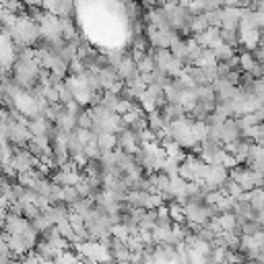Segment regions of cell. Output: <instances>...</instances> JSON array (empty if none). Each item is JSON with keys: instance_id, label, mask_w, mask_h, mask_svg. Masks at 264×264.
Here are the masks:
<instances>
[{"instance_id": "d6a6232c", "label": "cell", "mask_w": 264, "mask_h": 264, "mask_svg": "<svg viewBox=\"0 0 264 264\" xmlns=\"http://www.w3.org/2000/svg\"><path fill=\"white\" fill-rule=\"evenodd\" d=\"M136 68H138V74H151V72L155 70V60L147 54V58H145L143 62H138Z\"/></svg>"}, {"instance_id": "ab89813d", "label": "cell", "mask_w": 264, "mask_h": 264, "mask_svg": "<svg viewBox=\"0 0 264 264\" xmlns=\"http://www.w3.org/2000/svg\"><path fill=\"white\" fill-rule=\"evenodd\" d=\"M239 163L235 161V157L233 155H229V153H225V159H223V167L227 169V171H231V169H235Z\"/></svg>"}, {"instance_id": "7c38bea8", "label": "cell", "mask_w": 264, "mask_h": 264, "mask_svg": "<svg viewBox=\"0 0 264 264\" xmlns=\"http://www.w3.org/2000/svg\"><path fill=\"white\" fill-rule=\"evenodd\" d=\"M215 64H217L215 52H213V50H209V48H202V52H200L198 60H196L192 66H196V68H209V66H215Z\"/></svg>"}, {"instance_id": "d4e9b609", "label": "cell", "mask_w": 264, "mask_h": 264, "mask_svg": "<svg viewBox=\"0 0 264 264\" xmlns=\"http://www.w3.org/2000/svg\"><path fill=\"white\" fill-rule=\"evenodd\" d=\"M85 157H87V161H99L101 151H99V147H97L95 140H91V143L85 145Z\"/></svg>"}, {"instance_id": "8d00e7d4", "label": "cell", "mask_w": 264, "mask_h": 264, "mask_svg": "<svg viewBox=\"0 0 264 264\" xmlns=\"http://www.w3.org/2000/svg\"><path fill=\"white\" fill-rule=\"evenodd\" d=\"M110 231H112V237H116L120 241H128V237H130V233H128V229L124 225H114Z\"/></svg>"}, {"instance_id": "9a60e30c", "label": "cell", "mask_w": 264, "mask_h": 264, "mask_svg": "<svg viewBox=\"0 0 264 264\" xmlns=\"http://www.w3.org/2000/svg\"><path fill=\"white\" fill-rule=\"evenodd\" d=\"M21 239H23V243H25L27 252H33V250H35V246H37V241H39V233L29 225V229L21 235Z\"/></svg>"}, {"instance_id": "7bdbcfd3", "label": "cell", "mask_w": 264, "mask_h": 264, "mask_svg": "<svg viewBox=\"0 0 264 264\" xmlns=\"http://www.w3.org/2000/svg\"><path fill=\"white\" fill-rule=\"evenodd\" d=\"M7 207H9V200H7L5 196H0V209H3V211H7Z\"/></svg>"}, {"instance_id": "4316f807", "label": "cell", "mask_w": 264, "mask_h": 264, "mask_svg": "<svg viewBox=\"0 0 264 264\" xmlns=\"http://www.w3.org/2000/svg\"><path fill=\"white\" fill-rule=\"evenodd\" d=\"M149 194H143V192H128V205L132 209H145V200H147Z\"/></svg>"}, {"instance_id": "44dd1931", "label": "cell", "mask_w": 264, "mask_h": 264, "mask_svg": "<svg viewBox=\"0 0 264 264\" xmlns=\"http://www.w3.org/2000/svg\"><path fill=\"white\" fill-rule=\"evenodd\" d=\"M207 29H209L207 17H205L202 13H200V15L196 13V15H194V21H192V27H190V33H192V35H198V33H205Z\"/></svg>"}, {"instance_id": "4dcf8cb0", "label": "cell", "mask_w": 264, "mask_h": 264, "mask_svg": "<svg viewBox=\"0 0 264 264\" xmlns=\"http://www.w3.org/2000/svg\"><path fill=\"white\" fill-rule=\"evenodd\" d=\"M74 188H76V192H78L80 198H89V196H91V186H89V182H87L85 175H80Z\"/></svg>"}, {"instance_id": "7a4b0ae2", "label": "cell", "mask_w": 264, "mask_h": 264, "mask_svg": "<svg viewBox=\"0 0 264 264\" xmlns=\"http://www.w3.org/2000/svg\"><path fill=\"white\" fill-rule=\"evenodd\" d=\"M33 136H31V132H29V128L25 126V124H21V122H17V120H13L11 124H9V145L11 147H27V143L31 140Z\"/></svg>"}, {"instance_id": "2e32d148", "label": "cell", "mask_w": 264, "mask_h": 264, "mask_svg": "<svg viewBox=\"0 0 264 264\" xmlns=\"http://www.w3.org/2000/svg\"><path fill=\"white\" fill-rule=\"evenodd\" d=\"M56 91H58V101H60L62 106H66V104L74 101V93H72L70 87L66 85V80H64V83H60V85L56 87Z\"/></svg>"}, {"instance_id": "e0dca14e", "label": "cell", "mask_w": 264, "mask_h": 264, "mask_svg": "<svg viewBox=\"0 0 264 264\" xmlns=\"http://www.w3.org/2000/svg\"><path fill=\"white\" fill-rule=\"evenodd\" d=\"M182 108H184V112L188 114V112H192V108L196 106V93H194V89H190V91H182V95H180V101H178Z\"/></svg>"}, {"instance_id": "d6986e66", "label": "cell", "mask_w": 264, "mask_h": 264, "mask_svg": "<svg viewBox=\"0 0 264 264\" xmlns=\"http://www.w3.org/2000/svg\"><path fill=\"white\" fill-rule=\"evenodd\" d=\"M178 169H180V165L175 163L173 159H169V157H167V159L163 161V165H161V169H159V171H161L163 175H167L169 180H173V178H178Z\"/></svg>"}, {"instance_id": "e575fe53", "label": "cell", "mask_w": 264, "mask_h": 264, "mask_svg": "<svg viewBox=\"0 0 264 264\" xmlns=\"http://www.w3.org/2000/svg\"><path fill=\"white\" fill-rule=\"evenodd\" d=\"M258 231H262V227H260L256 221H248V223H246V225L239 229V233H241L243 237H254Z\"/></svg>"}, {"instance_id": "b9f144b4", "label": "cell", "mask_w": 264, "mask_h": 264, "mask_svg": "<svg viewBox=\"0 0 264 264\" xmlns=\"http://www.w3.org/2000/svg\"><path fill=\"white\" fill-rule=\"evenodd\" d=\"M5 223H7V211H3V209H0V231H3Z\"/></svg>"}, {"instance_id": "f546056e", "label": "cell", "mask_w": 264, "mask_h": 264, "mask_svg": "<svg viewBox=\"0 0 264 264\" xmlns=\"http://www.w3.org/2000/svg\"><path fill=\"white\" fill-rule=\"evenodd\" d=\"M64 205L66 207H72V205H76L78 200H80V196H78V192H76V188L74 186H66L64 188Z\"/></svg>"}, {"instance_id": "52a82bcc", "label": "cell", "mask_w": 264, "mask_h": 264, "mask_svg": "<svg viewBox=\"0 0 264 264\" xmlns=\"http://www.w3.org/2000/svg\"><path fill=\"white\" fill-rule=\"evenodd\" d=\"M229 180V171L225 169V167H221V165H211V171H209V178L205 180V182H211V184H215L219 190L223 188V184Z\"/></svg>"}, {"instance_id": "1f68e13d", "label": "cell", "mask_w": 264, "mask_h": 264, "mask_svg": "<svg viewBox=\"0 0 264 264\" xmlns=\"http://www.w3.org/2000/svg\"><path fill=\"white\" fill-rule=\"evenodd\" d=\"M29 225H31V227H33V229H35V231H37L39 235H42L44 231H48V229L52 227V225H50V221H48V219L44 217V213H42V215H39L37 219H33V221H29Z\"/></svg>"}, {"instance_id": "60d3db41", "label": "cell", "mask_w": 264, "mask_h": 264, "mask_svg": "<svg viewBox=\"0 0 264 264\" xmlns=\"http://www.w3.org/2000/svg\"><path fill=\"white\" fill-rule=\"evenodd\" d=\"M74 132H76V136H78V140H80L83 145L91 143V138H93V136H91V130H80V128H76Z\"/></svg>"}, {"instance_id": "277c9868", "label": "cell", "mask_w": 264, "mask_h": 264, "mask_svg": "<svg viewBox=\"0 0 264 264\" xmlns=\"http://www.w3.org/2000/svg\"><path fill=\"white\" fill-rule=\"evenodd\" d=\"M118 78L124 80V85H128V83H132V80L138 78V68H136V64L132 62L130 56H126L120 62V66H118Z\"/></svg>"}, {"instance_id": "9c48e42d", "label": "cell", "mask_w": 264, "mask_h": 264, "mask_svg": "<svg viewBox=\"0 0 264 264\" xmlns=\"http://www.w3.org/2000/svg\"><path fill=\"white\" fill-rule=\"evenodd\" d=\"M116 80H120V78H118V68L106 66L104 70H99V83H101V89H104V91H110Z\"/></svg>"}, {"instance_id": "74e56055", "label": "cell", "mask_w": 264, "mask_h": 264, "mask_svg": "<svg viewBox=\"0 0 264 264\" xmlns=\"http://www.w3.org/2000/svg\"><path fill=\"white\" fill-rule=\"evenodd\" d=\"M42 215V211L35 207V205H25L23 207V217L27 219V221H33V219H37Z\"/></svg>"}, {"instance_id": "ba28073f", "label": "cell", "mask_w": 264, "mask_h": 264, "mask_svg": "<svg viewBox=\"0 0 264 264\" xmlns=\"http://www.w3.org/2000/svg\"><path fill=\"white\" fill-rule=\"evenodd\" d=\"M27 128H29V132H31V136H48V132H50V128H52V122L46 120L44 116H39V118H35V120H29Z\"/></svg>"}, {"instance_id": "30bf717a", "label": "cell", "mask_w": 264, "mask_h": 264, "mask_svg": "<svg viewBox=\"0 0 264 264\" xmlns=\"http://www.w3.org/2000/svg\"><path fill=\"white\" fill-rule=\"evenodd\" d=\"M91 140L97 143V147H99L101 153H108V151H116V149H118L116 134H110V132H104V134H99V136H93Z\"/></svg>"}, {"instance_id": "7402d4cb", "label": "cell", "mask_w": 264, "mask_h": 264, "mask_svg": "<svg viewBox=\"0 0 264 264\" xmlns=\"http://www.w3.org/2000/svg\"><path fill=\"white\" fill-rule=\"evenodd\" d=\"M248 202H250V207H252L254 211H264V192H262L260 188L252 190Z\"/></svg>"}, {"instance_id": "cb8c5ba5", "label": "cell", "mask_w": 264, "mask_h": 264, "mask_svg": "<svg viewBox=\"0 0 264 264\" xmlns=\"http://www.w3.org/2000/svg\"><path fill=\"white\" fill-rule=\"evenodd\" d=\"M207 134H209V128L205 122H192V136L196 143H202L207 140Z\"/></svg>"}, {"instance_id": "3957f363", "label": "cell", "mask_w": 264, "mask_h": 264, "mask_svg": "<svg viewBox=\"0 0 264 264\" xmlns=\"http://www.w3.org/2000/svg\"><path fill=\"white\" fill-rule=\"evenodd\" d=\"M241 136H243V134H241V128H239V124H237V118L225 120V124H223V128H221V143H223V147H225V145H231V143H237Z\"/></svg>"}, {"instance_id": "4fadbf2b", "label": "cell", "mask_w": 264, "mask_h": 264, "mask_svg": "<svg viewBox=\"0 0 264 264\" xmlns=\"http://www.w3.org/2000/svg\"><path fill=\"white\" fill-rule=\"evenodd\" d=\"M184 72L192 78V83H194V87H202V85H211L209 80H207V76H205V70L202 68H196V66H188V68H184Z\"/></svg>"}, {"instance_id": "d590c367", "label": "cell", "mask_w": 264, "mask_h": 264, "mask_svg": "<svg viewBox=\"0 0 264 264\" xmlns=\"http://www.w3.org/2000/svg\"><path fill=\"white\" fill-rule=\"evenodd\" d=\"M91 126H93V122H91L89 114L83 110V114L76 116V128H80V130H91Z\"/></svg>"}, {"instance_id": "5b68a950", "label": "cell", "mask_w": 264, "mask_h": 264, "mask_svg": "<svg viewBox=\"0 0 264 264\" xmlns=\"http://www.w3.org/2000/svg\"><path fill=\"white\" fill-rule=\"evenodd\" d=\"M29 229V221L25 217H9L7 215V223L3 227V231L7 235H23Z\"/></svg>"}, {"instance_id": "f1b7e54d", "label": "cell", "mask_w": 264, "mask_h": 264, "mask_svg": "<svg viewBox=\"0 0 264 264\" xmlns=\"http://www.w3.org/2000/svg\"><path fill=\"white\" fill-rule=\"evenodd\" d=\"M118 101H120V97H118L116 93H112V91H104V99H101V106H104L106 110L114 112V110H116V106H118Z\"/></svg>"}, {"instance_id": "f35d334b", "label": "cell", "mask_w": 264, "mask_h": 264, "mask_svg": "<svg viewBox=\"0 0 264 264\" xmlns=\"http://www.w3.org/2000/svg\"><path fill=\"white\" fill-rule=\"evenodd\" d=\"M7 215L9 217H23V205L21 202H11L7 207Z\"/></svg>"}, {"instance_id": "484cf974", "label": "cell", "mask_w": 264, "mask_h": 264, "mask_svg": "<svg viewBox=\"0 0 264 264\" xmlns=\"http://www.w3.org/2000/svg\"><path fill=\"white\" fill-rule=\"evenodd\" d=\"M237 56H239V68H241V72H250V70L254 68V64H256L252 52H241V54H237Z\"/></svg>"}, {"instance_id": "ffe728a7", "label": "cell", "mask_w": 264, "mask_h": 264, "mask_svg": "<svg viewBox=\"0 0 264 264\" xmlns=\"http://www.w3.org/2000/svg\"><path fill=\"white\" fill-rule=\"evenodd\" d=\"M106 58H108V64H110L112 68H118V66H120V62L126 58V50H120V48H116V50H108V52H106Z\"/></svg>"}, {"instance_id": "6da1fadb", "label": "cell", "mask_w": 264, "mask_h": 264, "mask_svg": "<svg viewBox=\"0 0 264 264\" xmlns=\"http://www.w3.org/2000/svg\"><path fill=\"white\" fill-rule=\"evenodd\" d=\"M37 159L27 151V147H13V161H11V167L17 171V175L21 173H29L31 169L37 167Z\"/></svg>"}, {"instance_id": "83f0119b", "label": "cell", "mask_w": 264, "mask_h": 264, "mask_svg": "<svg viewBox=\"0 0 264 264\" xmlns=\"http://www.w3.org/2000/svg\"><path fill=\"white\" fill-rule=\"evenodd\" d=\"M50 74H54V76H56V78H60V80H66L68 64H64L62 60H56V62H54V66H52V70H50Z\"/></svg>"}, {"instance_id": "5bb4252c", "label": "cell", "mask_w": 264, "mask_h": 264, "mask_svg": "<svg viewBox=\"0 0 264 264\" xmlns=\"http://www.w3.org/2000/svg\"><path fill=\"white\" fill-rule=\"evenodd\" d=\"M219 37L231 50H237L239 48V31H223V29H219Z\"/></svg>"}, {"instance_id": "8fae6325", "label": "cell", "mask_w": 264, "mask_h": 264, "mask_svg": "<svg viewBox=\"0 0 264 264\" xmlns=\"http://www.w3.org/2000/svg\"><path fill=\"white\" fill-rule=\"evenodd\" d=\"M167 213H169L173 225H186V223H188V221H186V215H184V207H180L175 200L167 205Z\"/></svg>"}, {"instance_id": "ac0fdd59", "label": "cell", "mask_w": 264, "mask_h": 264, "mask_svg": "<svg viewBox=\"0 0 264 264\" xmlns=\"http://www.w3.org/2000/svg\"><path fill=\"white\" fill-rule=\"evenodd\" d=\"M217 221H219V225H221V231H223V233H233V231L237 229L233 213H225V215H221Z\"/></svg>"}, {"instance_id": "603a6c76", "label": "cell", "mask_w": 264, "mask_h": 264, "mask_svg": "<svg viewBox=\"0 0 264 264\" xmlns=\"http://www.w3.org/2000/svg\"><path fill=\"white\" fill-rule=\"evenodd\" d=\"M215 52V58H217V62H227V60H231L237 52L235 50H231L229 46H225V44H221L217 50H213Z\"/></svg>"}, {"instance_id": "ee69618b", "label": "cell", "mask_w": 264, "mask_h": 264, "mask_svg": "<svg viewBox=\"0 0 264 264\" xmlns=\"http://www.w3.org/2000/svg\"><path fill=\"white\" fill-rule=\"evenodd\" d=\"M39 264H56V260H39Z\"/></svg>"}, {"instance_id": "836d02e7", "label": "cell", "mask_w": 264, "mask_h": 264, "mask_svg": "<svg viewBox=\"0 0 264 264\" xmlns=\"http://www.w3.org/2000/svg\"><path fill=\"white\" fill-rule=\"evenodd\" d=\"M159 207H163L161 194H149L147 200H145V209H147V211H157Z\"/></svg>"}, {"instance_id": "8992f818", "label": "cell", "mask_w": 264, "mask_h": 264, "mask_svg": "<svg viewBox=\"0 0 264 264\" xmlns=\"http://www.w3.org/2000/svg\"><path fill=\"white\" fill-rule=\"evenodd\" d=\"M33 254H35L39 260H58L64 252H60V250H56L54 246H50L48 241L39 239L37 246H35V250H33Z\"/></svg>"}]
</instances>
